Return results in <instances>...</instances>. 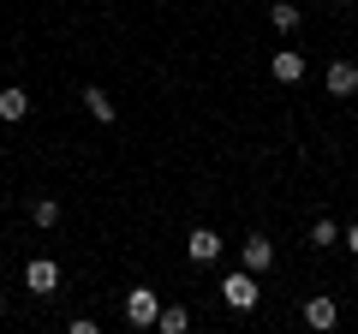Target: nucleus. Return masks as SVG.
Masks as SVG:
<instances>
[{
	"instance_id": "9b49d317",
	"label": "nucleus",
	"mask_w": 358,
	"mask_h": 334,
	"mask_svg": "<svg viewBox=\"0 0 358 334\" xmlns=\"http://www.w3.org/2000/svg\"><path fill=\"white\" fill-rule=\"evenodd\" d=\"M30 221H36V227H54V221H60V203H54V197H36V203H30Z\"/></svg>"
},
{
	"instance_id": "6e6552de",
	"label": "nucleus",
	"mask_w": 358,
	"mask_h": 334,
	"mask_svg": "<svg viewBox=\"0 0 358 334\" xmlns=\"http://www.w3.org/2000/svg\"><path fill=\"white\" fill-rule=\"evenodd\" d=\"M305 78V54H275V84H299Z\"/></svg>"
},
{
	"instance_id": "423d86ee",
	"label": "nucleus",
	"mask_w": 358,
	"mask_h": 334,
	"mask_svg": "<svg viewBox=\"0 0 358 334\" xmlns=\"http://www.w3.org/2000/svg\"><path fill=\"white\" fill-rule=\"evenodd\" d=\"M24 286H30V293H54V286H60V269H54L48 257H36V263L24 269Z\"/></svg>"
},
{
	"instance_id": "20e7f679",
	"label": "nucleus",
	"mask_w": 358,
	"mask_h": 334,
	"mask_svg": "<svg viewBox=\"0 0 358 334\" xmlns=\"http://www.w3.org/2000/svg\"><path fill=\"white\" fill-rule=\"evenodd\" d=\"M245 269H251V275L275 269V245H268L263 233H251V239H245Z\"/></svg>"
},
{
	"instance_id": "0eeeda50",
	"label": "nucleus",
	"mask_w": 358,
	"mask_h": 334,
	"mask_svg": "<svg viewBox=\"0 0 358 334\" xmlns=\"http://www.w3.org/2000/svg\"><path fill=\"white\" fill-rule=\"evenodd\" d=\"M305 322H310V328H334V322H341V305H334L329 293L310 298V305H305Z\"/></svg>"
},
{
	"instance_id": "7ed1b4c3",
	"label": "nucleus",
	"mask_w": 358,
	"mask_h": 334,
	"mask_svg": "<svg viewBox=\"0 0 358 334\" xmlns=\"http://www.w3.org/2000/svg\"><path fill=\"white\" fill-rule=\"evenodd\" d=\"M185 251H192V263H215V257H221V233H215V227H192Z\"/></svg>"
},
{
	"instance_id": "39448f33",
	"label": "nucleus",
	"mask_w": 358,
	"mask_h": 334,
	"mask_svg": "<svg viewBox=\"0 0 358 334\" xmlns=\"http://www.w3.org/2000/svg\"><path fill=\"white\" fill-rule=\"evenodd\" d=\"M322 84H329V96H352V90H358V66H352V60H334Z\"/></svg>"
},
{
	"instance_id": "f8f14e48",
	"label": "nucleus",
	"mask_w": 358,
	"mask_h": 334,
	"mask_svg": "<svg viewBox=\"0 0 358 334\" xmlns=\"http://www.w3.org/2000/svg\"><path fill=\"white\" fill-rule=\"evenodd\" d=\"M84 102H90V114L102 119V126H108V119H114V102H108V96L96 90V84H90V90H84Z\"/></svg>"
},
{
	"instance_id": "ddd939ff",
	"label": "nucleus",
	"mask_w": 358,
	"mask_h": 334,
	"mask_svg": "<svg viewBox=\"0 0 358 334\" xmlns=\"http://www.w3.org/2000/svg\"><path fill=\"white\" fill-rule=\"evenodd\" d=\"M268 18H275L281 36H293V30H299V6H268Z\"/></svg>"
},
{
	"instance_id": "9d476101",
	"label": "nucleus",
	"mask_w": 358,
	"mask_h": 334,
	"mask_svg": "<svg viewBox=\"0 0 358 334\" xmlns=\"http://www.w3.org/2000/svg\"><path fill=\"white\" fill-rule=\"evenodd\" d=\"M30 114V96L24 90H0V119H24Z\"/></svg>"
},
{
	"instance_id": "f03ea898",
	"label": "nucleus",
	"mask_w": 358,
	"mask_h": 334,
	"mask_svg": "<svg viewBox=\"0 0 358 334\" xmlns=\"http://www.w3.org/2000/svg\"><path fill=\"white\" fill-rule=\"evenodd\" d=\"M155 310H162V305H155V293H143V286H138V293H126V322H131V328H155Z\"/></svg>"
},
{
	"instance_id": "2eb2a0df",
	"label": "nucleus",
	"mask_w": 358,
	"mask_h": 334,
	"mask_svg": "<svg viewBox=\"0 0 358 334\" xmlns=\"http://www.w3.org/2000/svg\"><path fill=\"white\" fill-rule=\"evenodd\" d=\"M346 251H358V227H352V233H346Z\"/></svg>"
},
{
	"instance_id": "1a4fd4ad",
	"label": "nucleus",
	"mask_w": 358,
	"mask_h": 334,
	"mask_svg": "<svg viewBox=\"0 0 358 334\" xmlns=\"http://www.w3.org/2000/svg\"><path fill=\"white\" fill-rule=\"evenodd\" d=\"M155 328H162V334H185V328H192L185 305H173V310H155Z\"/></svg>"
},
{
	"instance_id": "dca6fc26",
	"label": "nucleus",
	"mask_w": 358,
	"mask_h": 334,
	"mask_svg": "<svg viewBox=\"0 0 358 334\" xmlns=\"http://www.w3.org/2000/svg\"><path fill=\"white\" fill-rule=\"evenodd\" d=\"M0 310H6V305H0Z\"/></svg>"
},
{
	"instance_id": "f257e3e1",
	"label": "nucleus",
	"mask_w": 358,
	"mask_h": 334,
	"mask_svg": "<svg viewBox=\"0 0 358 334\" xmlns=\"http://www.w3.org/2000/svg\"><path fill=\"white\" fill-rule=\"evenodd\" d=\"M221 293H227V305H233V310H251V305H257V281H251V269L227 275V281H221Z\"/></svg>"
},
{
	"instance_id": "4468645a",
	"label": "nucleus",
	"mask_w": 358,
	"mask_h": 334,
	"mask_svg": "<svg viewBox=\"0 0 358 334\" xmlns=\"http://www.w3.org/2000/svg\"><path fill=\"white\" fill-rule=\"evenodd\" d=\"M334 239H341V227H334V221H329V215H322V221H317V227H310V245H334Z\"/></svg>"
}]
</instances>
